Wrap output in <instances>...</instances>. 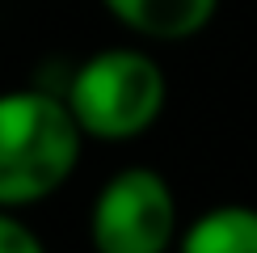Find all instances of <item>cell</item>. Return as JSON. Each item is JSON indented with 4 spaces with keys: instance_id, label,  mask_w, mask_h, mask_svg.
<instances>
[{
    "instance_id": "obj_5",
    "label": "cell",
    "mask_w": 257,
    "mask_h": 253,
    "mask_svg": "<svg viewBox=\"0 0 257 253\" xmlns=\"http://www.w3.org/2000/svg\"><path fill=\"white\" fill-rule=\"evenodd\" d=\"M173 253H257V207L249 203L207 207L181 228Z\"/></svg>"
},
{
    "instance_id": "obj_4",
    "label": "cell",
    "mask_w": 257,
    "mask_h": 253,
    "mask_svg": "<svg viewBox=\"0 0 257 253\" xmlns=\"http://www.w3.org/2000/svg\"><path fill=\"white\" fill-rule=\"evenodd\" d=\"M101 9L144 42H190L219 17V0H101Z\"/></svg>"
},
{
    "instance_id": "obj_2",
    "label": "cell",
    "mask_w": 257,
    "mask_h": 253,
    "mask_svg": "<svg viewBox=\"0 0 257 253\" xmlns=\"http://www.w3.org/2000/svg\"><path fill=\"white\" fill-rule=\"evenodd\" d=\"M63 101L84 140L131 144L160 122L169 105V76L148 47L118 42L84 55L72 68Z\"/></svg>"
},
{
    "instance_id": "obj_3",
    "label": "cell",
    "mask_w": 257,
    "mask_h": 253,
    "mask_svg": "<svg viewBox=\"0 0 257 253\" xmlns=\"http://www.w3.org/2000/svg\"><path fill=\"white\" fill-rule=\"evenodd\" d=\"M181 236V207L160 169L122 165L97 186L89 203L93 253H173Z\"/></svg>"
},
{
    "instance_id": "obj_6",
    "label": "cell",
    "mask_w": 257,
    "mask_h": 253,
    "mask_svg": "<svg viewBox=\"0 0 257 253\" xmlns=\"http://www.w3.org/2000/svg\"><path fill=\"white\" fill-rule=\"evenodd\" d=\"M0 253H47L42 236L21 219V211L0 207Z\"/></svg>"
},
{
    "instance_id": "obj_1",
    "label": "cell",
    "mask_w": 257,
    "mask_h": 253,
    "mask_svg": "<svg viewBox=\"0 0 257 253\" xmlns=\"http://www.w3.org/2000/svg\"><path fill=\"white\" fill-rule=\"evenodd\" d=\"M84 156V131L63 93L0 89V207L26 211L72 182Z\"/></svg>"
}]
</instances>
